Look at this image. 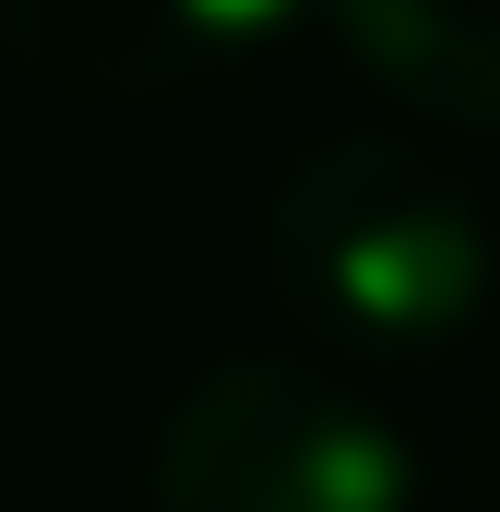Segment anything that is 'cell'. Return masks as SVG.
I'll use <instances>...</instances> for the list:
<instances>
[{
    "mask_svg": "<svg viewBox=\"0 0 500 512\" xmlns=\"http://www.w3.org/2000/svg\"><path fill=\"white\" fill-rule=\"evenodd\" d=\"M262 274H274L286 322L358 370H405V358L453 346L500 286L489 215L441 179V155H417L393 131H322L274 179Z\"/></svg>",
    "mask_w": 500,
    "mask_h": 512,
    "instance_id": "6da1fadb",
    "label": "cell"
},
{
    "mask_svg": "<svg viewBox=\"0 0 500 512\" xmlns=\"http://www.w3.org/2000/svg\"><path fill=\"white\" fill-rule=\"evenodd\" d=\"M143 512H417L405 441L310 358H227L167 405Z\"/></svg>",
    "mask_w": 500,
    "mask_h": 512,
    "instance_id": "7a4b0ae2",
    "label": "cell"
},
{
    "mask_svg": "<svg viewBox=\"0 0 500 512\" xmlns=\"http://www.w3.org/2000/svg\"><path fill=\"white\" fill-rule=\"evenodd\" d=\"M310 0H0V48L60 96H203L262 60Z\"/></svg>",
    "mask_w": 500,
    "mask_h": 512,
    "instance_id": "3957f363",
    "label": "cell"
},
{
    "mask_svg": "<svg viewBox=\"0 0 500 512\" xmlns=\"http://www.w3.org/2000/svg\"><path fill=\"white\" fill-rule=\"evenodd\" d=\"M346 60L441 131H500V0H322Z\"/></svg>",
    "mask_w": 500,
    "mask_h": 512,
    "instance_id": "277c9868",
    "label": "cell"
},
{
    "mask_svg": "<svg viewBox=\"0 0 500 512\" xmlns=\"http://www.w3.org/2000/svg\"><path fill=\"white\" fill-rule=\"evenodd\" d=\"M489 405H500V322H489Z\"/></svg>",
    "mask_w": 500,
    "mask_h": 512,
    "instance_id": "5b68a950",
    "label": "cell"
}]
</instances>
